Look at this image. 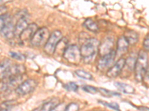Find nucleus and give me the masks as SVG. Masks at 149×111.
I'll list each match as a JSON object with an SVG mask.
<instances>
[{
  "label": "nucleus",
  "mask_w": 149,
  "mask_h": 111,
  "mask_svg": "<svg viewBox=\"0 0 149 111\" xmlns=\"http://www.w3.org/2000/svg\"><path fill=\"white\" fill-rule=\"evenodd\" d=\"M100 42L95 38L89 37L88 39L83 42L81 46V54L85 62H91L95 59L97 53L98 52Z\"/></svg>",
  "instance_id": "f257e3e1"
},
{
  "label": "nucleus",
  "mask_w": 149,
  "mask_h": 111,
  "mask_svg": "<svg viewBox=\"0 0 149 111\" xmlns=\"http://www.w3.org/2000/svg\"><path fill=\"white\" fill-rule=\"evenodd\" d=\"M148 58L147 53L145 51H139L138 54L136 62L135 67H134V74H135V79L137 82H142L143 76L146 73L148 69Z\"/></svg>",
  "instance_id": "f03ea898"
},
{
  "label": "nucleus",
  "mask_w": 149,
  "mask_h": 111,
  "mask_svg": "<svg viewBox=\"0 0 149 111\" xmlns=\"http://www.w3.org/2000/svg\"><path fill=\"white\" fill-rule=\"evenodd\" d=\"M63 57L69 63L77 64L82 59L81 50L76 45H69L63 55Z\"/></svg>",
  "instance_id": "7ed1b4c3"
},
{
  "label": "nucleus",
  "mask_w": 149,
  "mask_h": 111,
  "mask_svg": "<svg viewBox=\"0 0 149 111\" xmlns=\"http://www.w3.org/2000/svg\"><path fill=\"white\" fill-rule=\"evenodd\" d=\"M63 35L60 30H54L50 34L49 39L44 45V52L48 55L54 54V51L60 41L63 39Z\"/></svg>",
  "instance_id": "20e7f679"
},
{
  "label": "nucleus",
  "mask_w": 149,
  "mask_h": 111,
  "mask_svg": "<svg viewBox=\"0 0 149 111\" xmlns=\"http://www.w3.org/2000/svg\"><path fill=\"white\" fill-rule=\"evenodd\" d=\"M49 36L50 34L47 27H40L36 31L32 39H31V44L34 47H40L42 45H45Z\"/></svg>",
  "instance_id": "39448f33"
},
{
  "label": "nucleus",
  "mask_w": 149,
  "mask_h": 111,
  "mask_svg": "<svg viewBox=\"0 0 149 111\" xmlns=\"http://www.w3.org/2000/svg\"><path fill=\"white\" fill-rule=\"evenodd\" d=\"M37 82L32 79H29L26 80V81L22 82L17 87L16 89V93L18 96H26V95L29 94L31 92L35 90L37 88Z\"/></svg>",
  "instance_id": "423d86ee"
},
{
  "label": "nucleus",
  "mask_w": 149,
  "mask_h": 111,
  "mask_svg": "<svg viewBox=\"0 0 149 111\" xmlns=\"http://www.w3.org/2000/svg\"><path fill=\"white\" fill-rule=\"evenodd\" d=\"M116 56V52L115 51H113L106 55L101 56L97 65L98 69L100 71H104L105 70L108 71L110 69V66L113 63Z\"/></svg>",
  "instance_id": "0eeeda50"
},
{
  "label": "nucleus",
  "mask_w": 149,
  "mask_h": 111,
  "mask_svg": "<svg viewBox=\"0 0 149 111\" xmlns=\"http://www.w3.org/2000/svg\"><path fill=\"white\" fill-rule=\"evenodd\" d=\"M26 72V69L23 65L21 64H13L8 67L3 73H1V79H8L10 77L22 75Z\"/></svg>",
  "instance_id": "6e6552de"
},
{
  "label": "nucleus",
  "mask_w": 149,
  "mask_h": 111,
  "mask_svg": "<svg viewBox=\"0 0 149 111\" xmlns=\"http://www.w3.org/2000/svg\"><path fill=\"white\" fill-rule=\"evenodd\" d=\"M23 11H22V14H21L19 18L18 21H17L15 25V27H14V34H15V37H19L20 34L29 25V14H28L27 12L23 13Z\"/></svg>",
  "instance_id": "1a4fd4ad"
},
{
  "label": "nucleus",
  "mask_w": 149,
  "mask_h": 111,
  "mask_svg": "<svg viewBox=\"0 0 149 111\" xmlns=\"http://www.w3.org/2000/svg\"><path fill=\"white\" fill-rule=\"evenodd\" d=\"M114 47V40L112 37H106L105 39L100 42L99 47H98V53L100 56H104L109 53L112 52Z\"/></svg>",
  "instance_id": "9d476101"
},
{
  "label": "nucleus",
  "mask_w": 149,
  "mask_h": 111,
  "mask_svg": "<svg viewBox=\"0 0 149 111\" xmlns=\"http://www.w3.org/2000/svg\"><path fill=\"white\" fill-rule=\"evenodd\" d=\"M125 65V59L121 58L117 61L116 63L110 67V69L107 71V76L109 78H116L121 73L122 70Z\"/></svg>",
  "instance_id": "9b49d317"
},
{
  "label": "nucleus",
  "mask_w": 149,
  "mask_h": 111,
  "mask_svg": "<svg viewBox=\"0 0 149 111\" xmlns=\"http://www.w3.org/2000/svg\"><path fill=\"white\" fill-rule=\"evenodd\" d=\"M38 27L35 23L29 24V25L28 26L27 28L24 30L23 32L20 34L19 36V40L22 42H27V41H31V39H32V37L34 36V34L36 33L37 30H38Z\"/></svg>",
  "instance_id": "f8f14e48"
},
{
  "label": "nucleus",
  "mask_w": 149,
  "mask_h": 111,
  "mask_svg": "<svg viewBox=\"0 0 149 111\" xmlns=\"http://www.w3.org/2000/svg\"><path fill=\"white\" fill-rule=\"evenodd\" d=\"M129 43L127 42V39H125V37L122 36L119 37L118 41H117L116 44V56H120L123 55L127 52V49L129 47Z\"/></svg>",
  "instance_id": "ddd939ff"
},
{
  "label": "nucleus",
  "mask_w": 149,
  "mask_h": 111,
  "mask_svg": "<svg viewBox=\"0 0 149 111\" xmlns=\"http://www.w3.org/2000/svg\"><path fill=\"white\" fill-rule=\"evenodd\" d=\"M114 85L120 92H123L125 94H133L135 92L134 88L126 83L116 82H114Z\"/></svg>",
  "instance_id": "4468645a"
},
{
  "label": "nucleus",
  "mask_w": 149,
  "mask_h": 111,
  "mask_svg": "<svg viewBox=\"0 0 149 111\" xmlns=\"http://www.w3.org/2000/svg\"><path fill=\"white\" fill-rule=\"evenodd\" d=\"M124 36L125 37V39H127L130 45H134L136 44V42H138V39H139V34L134 30L126 31L124 34Z\"/></svg>",
  "instance_id": "2eb2a0df"
},
{
  "label": "nucleus",
  "mask_w": 149,
  "mask_h": 111,
  "mask_svg": "<svg viewBox=\"0 0 149 111\" xmlns=\"http://www.w3.org/2000/svg\"><path fill=\"white\" fill-rule=\"evenodd\" d=\"M58 104H59L58 99L53 98L42 104V106L40 108V111H52Z\"/></svg>",
  "instance_id": "dca6fc26"
},
{
  "label": "nucleus",
  "mask_w": 149,
  "mask_h": 111,
  "mask_svg": "<svg viewBox=\"0 0 149 111\" xmlns=\"http://www.w3.org/2000/svg\"><path fill=\"white\" fill-rule=\"evenodd\" d=\"M137 56V54L131 53L129 56L128 58L125 60V67H126L127 70H128L129 71H134V67H135L136 62Z\"/></svg>",
  "instance_id": "f3484780"
},
{
  "label": "nucleus",
  "mask_w": 149,
  "mask_h": 111,
  "mask_svg": "<svg viewBox=\"0 0 149 111\" xmlns=\"http://www.w3.org/2000/svg\"><path fill=\"white\" fill-rule=\"evenodd\" d=\"M68 40L66 38H63L59 42L57 47H56L55 51H54V54H58V55L63 56L64 53L65 51H66V47H68L69 44H68Z\"/></svg>",
  "instance_id": "a211bd4d"
},
{
  "label": "nucleus",
  "mask_w": 149,
  "mask_h": 111,
  "mask_svg": "<svg viewBox=\"0 0 149 111\" xmlns=\"http://www.w3.org/2000/svg\"><path fill=\"white\" fill-rule=\"evenodd\" d=\"M84 27L86 28L88 30L93 33H97L99 30L98 26L95 21H93L92 18H87L84 21L83 24Z\"/></svg>",
  "instance_id": "6ab92c4d"
},
{
  "label": "nucleus",
  "mask_w": 149,
  "mask_h": 111,
  "mask_svg": "<svg viewBox=\"0 0 149 111\" xmlns=\"http://www.w3.org/2000/svg\"><path fill=\"white\" fill-rule=\"evenodd\" d=\"M74 73L77 76L82 79H84V80H93V77L91 74L84 71V70H77V71H75Z\"/></svg>",
  "instance_id": "aec40b11"
},
{
  "label": "nucleus",
  "mask_w": 149,
  "mask_h": 111,
  "mask_svg": "<svg viewBox=\"0 0 149 111\" xmlns=\"http://www.w3.org/2000/svg\"><path fill=\"white\" fill-rule=\"evenodd\" d=\"M98 102L107 107V108H110V109L113 110L115 111H121L119 105L116 102H107V101H102V100H98Z\"/></svg>",
  "instance_id": "412c9836"
},
{
  "label": "nucleus",
  "mask_w": 149,
  "mask_h": 111,
  "mask_svg": "<svg viewBox=\"0 0 149 111\" xmlns=\"http://www.w3.org/2000/svg\"><path fill=\"white\" fill-rule=\"evenodd\" d=\"M98 92H100L102 96H104V97L110 98L112 97L113 96H119V94L118 92H113L112 90H109L107 89H105V88H98Z\"/></svg>",
  "instance_id": "4be33fe9"
},
{
  "label": "nucleus",
  "mask_w": 149,
  "mask_h": 111,
  "mask_svg": "<svg viewBox=\"0 0 149 111\" xmlns=\"http://www.w3.org/2000/svg\"><path fill=\"white\" fill-rule=\"evenodd\" d=\"M64 88L68 91H77L78 90V85L76 83L70 82L64 84Z\"/></svg>",
  "instance_id": "5701e85b"
},
{
  "label": "nucleus",
  "mask_w": 149,
  "mask_h": 111,
  "mask_svg": "<svg viewBox=\"0 0 149 111\" xmlns=\"http://www.w3.org/2000/svg\"><path fill=\"white\" fill-rule=\"evenodd\" d=\"M10 54V56L12 58V59H15V60L18 61H24L26 59V57L23 54L20 53H17V52H10L9 53Z\"/></svg>",
  "instance_id": "b1692460"
},
{
  "label": "nucleus",
  "mask_w": 149,
  "mask_h": 111,
  "mask_svg": "<svg viewBox=\"0 0 149 111\" xmlns=\"http://www.w3.org/2000/svg\"><path fill=\"white\" fill-rule=\"evenodd\" d=\"M82 89L84 90V91H85L86 92H88V93H90V94H95V93L98 92V88L90 85H84L82 88Z\"/></svg>",
  "instance_id": "393cba45"
},
{
  "label": "nucleus",
  "mask_w": 149,
  "mask_h": 111,
  "mask_svg": "<svg viewBox=\"0 0 149 111\" xmlns=\"http://www.w3.org/2000/svg\"><path fill=\"white\" fill-rule=\"evenodd\" d=\"M11 64H12L11 62H10L9 59H4L2 62H1V68H0V71H1V73H3L4 71L7 69L8 67H10Z\"/></svg>",
  "instance_id": "a878e982"
},
{
  "label": "nucleus",
  "mask_w": 149,
  "mask_h": 111,
  "mask_svg": "<svg viewBox=\"0 0 149 111\" xmlns=\"http://www.w3.org/2000/svg\"><path fill=\"white\" fill-rule=\"evenodd\" d=\"M79 110V106L76 103H70V104H68L66 108V110L65 111H78Z\"/></svg>",
  "instance_id": "bb28decb"
},
{
  "label": "nucleus",
  "mask_w": 149,
  "mask_h": 111,
  "mask_svg": "<svg viewBox=\"0 0 149 111\" xmlns=\"http://www.w3.org/2000/svg\"><path fill=\"white\" fill-rule=\"evenodd\" d=\"M142 82L147 87H149V67H148V69L145 73L143 79H142Z\"/></svg>",
  "instance_id": "cd10ccee"
},
{
  "label": "nucleus",
  "mask_w": 149,
  "mask_h": 111,
  "mask_svg": "<svg viewBox=\"0 0 149 111\" xmlns=\"http://www.w3.org/2000/svg\"><path fill=\"white\" fill-rule=\"evenodd\" d=\"M142 46H143V48H144L145 51H149V34H148L145 37L143 43H142Z\"/></svg>",
  "instance_id": "c85d7f7f"
},
{
  "label": "nucleus",
  "mask_w": 149,
  "mask_h": 111,
  "mask_svg": "<svg viewBox=\"0 0 149 111\" xmlns=\"http://www.w3.org/2000/svg\"><path fill=\"white\" fill-rule=\"evenodd\" d=\"M66 108V106L64 103H59L52 111H65Z\"/></svg>",
  "instance_id": "c756f323"
},
{
  "label": "nucleus",
  "mask_w": 149,
  "mask_h": 111,
  "mask_svg": "<svg viewBox=\"0 0 149 111\" xmlns=\"http://www.w3.org/2000/svg\"><path fill=\"white\" fill-rule=\"evenodd\" d=\"M11 1L12 0H0V2H1V5H5L6 3L11 2Z\"/></svg>",
  "instance_id": "7c9ffc66"
},
{
  "label": "nucleus",
  "mask_w": 149,
  "mask_h": 111,
  "mask_svg": "<svg viewBox=\"0 0 149 111\" xmlns=\"http://www.w3.org/2000/svg\"><path fill=\"white\" fill-rule=\"evenodd\" d=\"M139 110L140 111H149V108H147V107H140V108H139Z\"/></svg>",
  "instance_id": "2f4dec72"
},
{
  "label": "nucleus",
  "mask_w": 149,
  "mask_h": 111,
  "mask_svg": "<svg viewBox=\"0 0 149 111\" xmlns=\"http://www.w3.org/2000/svg\"><path fill=\"white\" fill-rule=\"evenodd\" d=\"M32 111H40V108H37V109L34 110Z\"/></svg>",
  "instance_id": "473e14b6"
}]
</instances>
